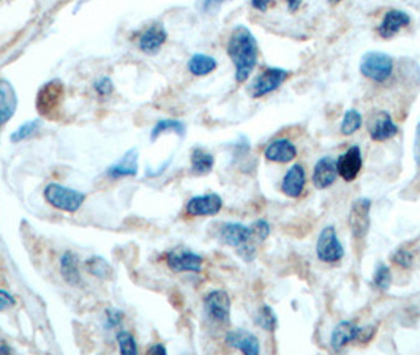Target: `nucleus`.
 <instances>
[{
    "instance_id": "nucleus-15",
    "label": "nucleus",
    "mask_w": 420,
    "mask_h": 355,
    "mask_svg": "<svg viewBox=\"0 0 420 355\" xmlns=\"http://www.w3.org/2000/svg\"><path fill=\"white\" fill-rule=\"evenodd\" d=\"M168 40V32L163 24H154L140 36V49L144 54H156Z\"/></svg>"
},
{
    "instance_id": "nucleus-6",
    "label": "nucleus",
    "mask_w": 420,
    "mask_h": 355,
    "mask_svg": "<svg viewBox=\"0 0 420 355\" xmlns=\"http://www.w3.org/2000/svg\"><path fill=\"white\" fill-rule=\"evenodd\" d=\"M166 264L172 272H191V274H199L203 270L204 257L187 248H175L166 253Z\"/></svg>"
},
{
    "instance_id": "nucleus-4",
    "label": "nucleus",
    "mask_w": 420,
    "mask_h": 355,
    "mask_svg": "<svg viewBox=\"0 0 420 355\" xmlns=\"http://www.w3.org/2000/svg\"><path fill=\"white\" fill-rule=\"evenodd\" d=\"M316 256L323 262H338L344 256V248L340 240H338L337 231L334 226H325L321 231L316 242Z\"/></svg>"
},
{
    "instance_id": "nucleus-22",
    "label": "nucleus",
    "mask_w": 420,
    "mask_h": 355,
    "mask_svg": "<svg viewBox=\"0 0 420 355\" xmlns=\"http://www.w3.org/2000/svg\"><path fill=\"white\" fill-rule=\"evenodd\" d=\"M411 22V18L406 15L405 11L400 10H391L382 19L379 25V35L382 38H392L395 34Z\"/></svg>"
},
{
    "instance_id": "nucleus-33",
    "label": "nucleus",
    "mask_w": 420,
    "mask_h": 355,
    "mask_svg": "<svg viewBox=\"0 0 420 355\" xmlns=\"http://www.w3.org/2000/svg\"><path fill=\"white\" fill-rule=\"evenodd\" d=\"M93 88H95V92L100 97H109V95L114 92V82H112L109 76H103V78L95 81Z\"/></svg>"
},
{
    "instance_id": "nucleus-39",
    "label": "nucleus",
    "mask_w": 420,
    "mask_h": 355,
    "mask_svg": "<svg viewBox=\"0 0 420 355\" xmlns=\"http://www.w3.org/2000/svg\"><path fill=\"white\" fill-rule=\"evenodd\" d=\"M414 156H416V161L420 166V123L417 125V130H416V141H414Z\"/></svg>"
},
{
    "instance_id": "nucleus-2",
    "label": "nucleus",
    "mask_w": 420,
    "mask_h": 355,
    "mask_svg": "<svg viewBox=\"0 0 420 355\" xmlns=\"http://www.w3.org/2000/svg\"><path fill=\"white\" fill-rule=\"evenodd\" d=\"M43 196H45V201L49 206L68 213L78 212L86 201V194L83 192L64 187L60 183H49L43 192Z\"/></svg>"
},
{
    "instance_id": "nucleus-18",
    "label": "nucleus",
    "mask_w": 420,
    "mask_h": 355,
    "mask_svg": "<svg viewBox=\"0 0 420 355\" xmlns=\"http://www.w3.org/2000/svg\"><path fill=\"white\" fill-rule=\"evenodd\" d=\"M368 131L374 141H386L388 138H393L398 133L397 125L392 122L391 114L379 112L378 116L372 119Z\"/></svg>"
},
{
    "instance_id": "nucleus-1",
    "label": "nucleus",
    "mask_w": 420,
    "mask_h": 355,
    "mask_svg": "<svg viewBox=\"0 0 420 355\" xmlns=\"http://www.w3.org/2000/svg\"><path fill=\"white\" fill-rule=\"evenodd\" d=\"M228 55L236 67V81H247L258 63V41L245 25H239L231 34Z\"/></svg>"
},
{
    "instance_id": "nucleus-40",
    "label": "nucleus",
    "mask_w": 420,
    "mask_h": 355,
    "mask_svg": "<svg viewBox=\"0 0 420 355\" xmlns=\"http://www.w3.org/2000/svg\"><path fill=\"white\" fill-rule=\"evenodd\" d=\"M149 354H154V355H166L168 354V349L165 346H163L161 343L158 344H154L149 347Z\"/></svg>"
},
{
    "instance_id": "nucleus-27",
    "label": "nucleus",
    "mask_w": 420,
    "mask_h": 355,
    "mask_svg": "<svg viewBox=\"0 0 420 355\" xmlns=\"http://www.w3.org/2000/svg\"><path fill=\"white\" fill-rule=\"evenodd\" d=\"M255 322L266 332H275L278 328L277 314H275L272 307L269 305H264L258 309V313L255 316Z\"/></svg>"
},
{
    "instance_id": "nucleus-35",
    "label": "nucleus",
    "mask_w": 420,
    "mask_h": 355,
    "mask_svg": "<svg viewBox=\"0 0 420 355\" xmlns=\"http://www.w3.org/2000/svg\"><path fill=\"white\" fill-rule=\"evenodd\" d=\"M252 231H253V239L256 237L262 242V240H266L269 236H271V225H269L266 220H258L252 225Z\"/></svg>"
},
{
    "instance_id": "nucleus-34",
    "label": "nucleus",
    "mask_w": 420,
    "mask_h": 355,
    "mask_svg": "<svg viewBox=\"0 0 420 355\" xmlns=\"http://www.w3.org/2000/svg\"><path fill=\"white\" fill-rule=\"evenodd\" d=\"M392 261L397 265H400V267L411 269L414 264V256L412 253H409L407 250H397L392 255Z\"/></svg>"
},
{
    "instance_id": "nucleus-31",
    "label": "nucleus",
    "mask_w": 420,
    "mask_h": 355,
    "mask_svg": "<svg viewBox=\"0 0 420 355\" xmlns=\"http://www.w3.org/2000/svg\"><path fill=\"white\" fill-rule=\"evenodd\" d=\"M39 126H40V120H29V122L20 125L18 126V130L10 138L11 142L18 144L26 141L29 138H32L35 135V131L39 130Z\"/></svg>"
},
{
    "instance_id": "nucleus-30",
    "label": "nucleus",
    "mask_w": 420,
    "mask_h": 355,
    "mask_svg": "<svg viewBox=\"0 0 420 355\" xmlns=\"http://www.w3.org/2000/svg\"><path fill=\"white\" fill-rule=\"evenodd\" d=\"M362 126V114L355 109L346 111L341 122V133L344 136H351Z\"/></svg>"
},
{
    "instance_id": "nucleus-44",
    "label": "nucleus",
    "mask_w": 420,
    "mask_h": 355,
    "mask_svg": "<svg viewBox=\"0 0 420 355\" xmlns=\"http://www.w3.org/2000/svg\"><path fill=\"white\" fill-rule=\"evenodd\" d=\"M220 2H224V0H205L204 6H205V8H209L210 5H215V4H220Z\"/></svg>"
},
{
    "instance_id": "nucleus-20",
    "label": "nucleus",
    "mask_w": 420,
    "mask_h": 355,
    "mask_svg": "<svg viewBox=\"0 0 420 355\" xmlns=\"http://www.w3.org/2000/svg\"><path fill=\"white\" fill-rule=\"evenodd\" d=\"M305 188V169L300 164H294L287 170L283 183H281V192L290 198H299Z\"/></svg>"
},
{
    "instance_id": "nucleus-43",
    "label": "nucleus",
    "mask_w": 420,
    "mask_h": 355,
    "mask_svg": "<svg viewBox=\"0 0 420 355\" xmlns=\"http://www.w3.org/2000/svg\"><path fill=\"white\" fill-rule=\"evenodd\" d=\"M13 352V349H11L10 346H7L5 343H2L0 344V354H4V355H8V354H11Z\"/></svg>"
},
{
    "instance_id": "nucleus-7",
    "label": "nucleus",
    "mask_w": 420,
    "mask_h": 355,
    "mask_svg": "<svg viewBox=\"0 0 420 355\" xmlns=\"http://www.w3.org/2000/svg\"><path fill=\"white\" fill-rule=\"evenodd\" d=\"M372 210V201L367 198H359L353 202L349 210V229L355 239H365L372 226L370 218Z\"/></svg>"
},
{
    "instance_id": "nucleus-8",
    "label": "nucleus",
    "mask_w": 420,
    "mask_h": 355,
    "mask_svg": "<svg viewBox=\"0 0 420 355\" xmlns=\"http://www.w3.org/2000/svg\"><path fill=\"white\" fill-rule=\"evenodd\" d=\"M205 314L218 324H226L231 314V299L226 290L214 289L204 299Z\"/></svg>"
},
{
    "instance_id": "nucleus-10",
    "label": "nucleus",
    "mask_w": 420,
    "mask_h": 355,
    "mask_svg": "<svg viewBox=\"0 0 420 355\" xmlns=\"http://www.w3.org/2000/svg\"><path fill=\"white\" fill-rule=\"evenodd\" d=\"M223 207L222 196L217 193L194 196L187 202V213L191 217H214Z\"/></svg>"
},
{
    "instance_id": "nucleus-29",
    "label": "nucleus",
    "mask_w": 420,
    "mask_h": 355,
    "mask_svg": "<svg viewBox=\"0 0 420 355\" xmlns=\"http://www.w3.org/2000/svg\"><path fill=\"white\" fill-rule=\"evenodd\" d=\"M392 284V272L388 269V265L379 262L376 265L373 274V286L379 290H387Z\"/></svg>"
},
{
    "instance_id": "nucleus-3",
    "label": "nucleus",
    "mask_w": 420,
    "mask_h": 355,
    "mask_svg": "<svg viewBox=\"0 0 420 355\" xmlns=\"http://www.w3.org/2000/svg\"><path fill=\"white\" fill-rule=\"evenodd\" d=\"M393 72V60L391 55L384 53H378V51H370L360 60V73L365 78L376 81V82H384Z\"/></svg>"
},
{
    "instance_id": "nucleus-26",
    "label": "nucleus",
    "mask_w": 420,
    "mask_h": 355,
    "mask_svg": "<svg viewBox=\"0 0 420 355\" xmlns=\"http://www.w3.org/2000/svg\"><path fill=\"white\" fill-rule=\"evenodd\" d=\"M185 130H187V126L184 122H180V120L165 119V120H160V122H156V125L152 128V133H150V139H152V141H156V139H158L163 133H168V131H174L175 135L184 136Z\"/></svg>"
},
{
    "instance_id": "nucleus-28",
    "label": "nucleus",
    "mask_w": 420,
    "mask_h": 355,
    "mask_svg": "<svg viewBox=\"0 0 420 355\" xmlns=\"http://www.w3.org/2000/svg\"><path fill=\"white\" fill-rule=\"evenodd\" d=\"M86 269L90 275L102 278V280H109L112 276V267L102 256H92L89 261L86 262Z\"/></svg>"
},
{
    "instance_id": "nucleus-42",
    "label": "nucleus",
    "mask_w": 420,
    "mask_h": 355,
    "mask_svg": "<svg viewBox=\"0 0 420 355\" xmlns=\"http://www.w3.org/2000/svg\"><path fill=\"white\" fill-rule=\"evenodd\" d=\"M286 2H287V6H290V11H296V10H299L302 0H286Z\"/></svg>"
},
{
    "instance_id": "nucleus-12",
    "label": "nucleus",
    "mask_w": 420,
    "mask_h": 355,
    "mask_svg": "<svg viewBox=\"0 0 420 355\" xmlns=\"http://www.w3.org/2000/svg\"><path fill=\"white\" fill-rule=\"evenodd\" d=\"M18 109V95L8 79L0 78V128L15 116Z\"/></svg>"
},
{
    "instance_id": "nucleus-25",
    "label": "nucleus",
    "mask_w": 420,
    "mask_h": 355,
    "mask_svg": "<svg viewBox=\"0 0 420 355\" xmlns=\"http://www.w3.org/2000/svg\"><path fill=\"white\" fill-rule=\"evenodd\" d=\"M215 158L203 149H194L191 152V173L196 175L209 174L214 169Z\"/></svg>"
},
{
    "instance_id": "nucleus-11",
    "label": "nucleus",
    "mask_w": 420,
    "mask_h": 355,
    "mask_svg": "<svg viewBox=\"0 0 420 355\" xmlns=\"http://www.w3.org/2000/svg\"><path fill=\"white\" fill-rule=\"evenodd\" d=\"M362 154L360 149L357 145L349 147L344 154L337 160V169L338 175L346 182H353L357 175H359L362 169Z\"/></svg>"
},
{
    "instance_id": "nucleus-36",
    "label": "nucleus",
    "mask_w": 420,
    "mask_h": 355,
    "mask_svg": "<svg viewBox=\"0 0 420 355\" xmlns=\"http://www.w3.org/2000/svg\"><path fill=\"white\" fill-rule=\"evenodd\" d=\"M123 322V313L118 312L116 308H108L106 309V326L109 328L121 327Z\"/></svg>"
},
{
    "instance_id": "nucleus-9",
    "label": "nucleus",
    "mask_w": 420,
    "mask_h": 355,
    "mask_svg": "<svg viewBox=\"0 0 420 355\" xmlns=\"http://www.w3.org/2000/svg\"><path fill=\"white\" fill-rule=\"evenodd\" d=\"M287 76H290V73L283 68H269L253 81L252 87H250V93H252L253 98L264 97V95L277 91L287 79Z\"/></svg>"
},
{
    "instance_id": "nucleus-41",
    "label": "nucleus",
    "mask_w": 420,
    "mask_h": 355,
    "mask_svg": "<svg viewBox=\"0 0 420 355\" xmlns=\"http://www.w3.org/2000/svg\"><path fill=\"white\" fill-rule=\"evenodd\" d=\"M269 4H271V0H252V5L259 11H266Z\"/></svg>"
},
{
    "instance_id": "nucleus-38",
    "label": "nucleus",
    "mask_w": 420,
    "mask_h": 355,
    "mask_svg": "<svg viewBox=\"0 0 420 355\" xmlns=\"http://www.w3.org/2000/svg\"><path fill=\"white\" fill-rule=\"evenodd\" d=\"M237 253H239V256L243 259V261L252 262L255 259V256H256V248H255V245H252L248 242L245 245L239 246V248H237Z\"/></svg>"
},
{
    "instance_id": "nucleus-5",
    "label": "nucleus",
    "mask_w": 420,
    "mask_h": 355,
    "mask_svg": "<svg viewBox=\"0 0 420 355\" xmlns=\"http://www.w3.org/2000/svg\"><path fill=\"white\" fill-rule=\"evenodd\" d=\"M62 98H64V84H62V81H49L45 86H41L39 93H36V111L40 112V116L49 117L59 109Z\"/></svg>"
},
{
    "instance_id": "nucleus-21",
    "label": "nucleus",
    "mask_w": 420,
    "mask_h": 355,
    "mask_svg": "<svg viewBox=\"0 0 420 355\" xmlns=\"http://www.w3.org/2000/svg\"><path fill=\"white\" fill-rule=\"evenodd\" d=\"M297 155V149L287 139H277L266 149V158L275 163H290Z\"/></svg>"
},
{
    "instance_id": "nucleus-14",
    "label": "nucleus",
    "mask_w": 420,
    "mask_h": 355,
    "mask_svg": "<svg viewBox=\"0 0 420 355\" xmlns=\"http://www.w3.org/2000/svg\"><path fill=\"white\" fill-rule=\"evenodd\" d=\"M362 327L355 326L351 321H341L340 324H337L334 332L330 335V346L334 351H341L344 346H348L353 341L360 340Z\"/></svg>"
},
{
    "instance_id": "nucleus-32",
    "label": "nucleus",
    "mask_w": 420,
    "mask_h": 355,
    "mask_svg": "<svg viewBox=\"0 0 420 355\" xmlns=\"http://www.w3.org/2000/svg\"><path fill=\"white\" fill-rule=\"evenodd\" d=\"M116 340H117L118 351H121V354H123V355H136L137 354L136 340L131 333L125 332V330L118 332Z\"/></svg>"
},
{
    "instance_id": "nucleus-23",
    "label": "nucleus",
    "mask_w": 420,
    "mask_h": 355,
    "mask_svg": "<svg viewBox=\"0 0 420 355\" xmlns=\"http://www.w3.org/2000/svg\"><path fill=\"white\" fill-rule=\"evenodd\" d=\"M60 274L62 278L70 284V286H79L81 284V270H79V257L73 251H65L60 257Z\"/></svg>"
},
{
    "instance_id": "nucleus-13",
    "label": "nucleus",
    "mask_w": 420,
    "mask_h": 355,
    "mask_svg": "<svg viewBox=\"0 0 420 355\" xmlns=\"http://www.w3.org/2000/svg\"><path fill=\"white\" fill-rule=\"evenodd\" d=\"M226 344L233 347V349L241 351L247 355H258L261 352V344L256 335L248 330H233L226 335Z\"/></svg>"
},
{
    "instance_id": "nucleus-45",
    "label": "nucleus",
    "mask_w": 420,
    "mask_h": 355,
    "mask_svg": "<svg viewBox=\"0 0 420 355\" xmlns=\"http://www.w3.org/2000/svg\"><path fill=\"white\" fill-rule=\"evenodd\" d=\"M330 2H340V0H330Z\"/></svg>"
},
{
    "instance_id": "nucleus-16",
    "label": "nucleus",
    "mask_w": 420,
    "mask_h": 355,
    "mask_svg": "<svg viewBox=\"0 0 420 355\" xmlns=\"http://www.w3.org/2000/svg\"><path fill=\"white\" fill-rule=\"evenodd\" d=\"M338 177L337 160L332 156H324L316 163L315 170H313V185L318 189H325L334 185Z\"/></svg>"
},
{
    "instance_id": "nucleus-37",
    "label": "nucleus",
    "mask_w": 420,
    "mask_h": 355,
    "mask_svg": "<svg viewBox=\"0 0 420 355\" xmlns=\"http://www.w3.org/2000/svg\"><path fill=\"white\" fill-rule=\"evenodd\" d=\"M15 305H16L15 297L11 295L8 290L0 289V312H7L8 308L15 307Z\"/></svg>"
},
{
    "instance_id": "nucleus-17",
    "label": "nucleus",
    "mask_w": 420,
    "mask_h": 355,
    "mask_svg": "<svg viewBox=\"0 0 420 355\" xmlns=\"http://www.w3.org/2000/svg\"><path fill=\"white\" fill-rule=\"evenodd\" d=\"M220 239L224 245L239 248V246L248 243L253 239L252 226H245L242 223H228L222 227Z\"/></svg>"
},
{
    "instance_id": "nucleus-19",
    "label": "nucleus",
    "mask_w": 420,
    "mask_h": 355,
    "mask_svg": "<svg viewBox=\"0 0 420 355\" xmlns=\"http://www.w3.org/2000/svg\"><path fill=\"white\" fill-rule=\"evenodd\" d=\"M137 161H140V154L136 150H128L121 160L112 164L108 169V175L111 179H122V177H135L137 175Z\"/></svg>"
},
{
    "instance_id": "nucleus-24",
    "label": "nucleus",
    "mask_w": 420,
    "mask_h": 355,
    "mask_svg": "<svg viewBox=\"0 0 420 355\" xmlns=\"http://www.w3.org/2000/svg\"><path fill=\"white\" fill-rule=\"evenodd\" d=\"M217 60L214 57L207 54H194L190 60H188V72L193 76H205L210 74L217 69Z\"/></svg>"
}]
</instances>
